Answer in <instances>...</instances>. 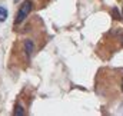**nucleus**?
<instances>
[{"label":"nucleus","mask_w":123,"mask_h":116,"mask_svg":"<svg viewBox=\"0 0 123 116\" xmlns=\"http://www.w3.org/2000/svg\"><path fill=\"white\" fill-rule=\"evenodd\" d=\"M31 9H33V3H31L30 0H25V1L22 3V6L19 7V10H17V14H16L14 23H16V25H20L26 17H29Z\"/></svg>","instance_id":"obj_1"},{"label":"nucleus","mask_w":123,"mask_h":116,"mask_svg":"<svg viewBox=\"0 0 123 116\" xmlns=\"http://www.w3.org/2000/svg\"><path fill=\"white\" fill-rule=\"evenodd\" d=\"M33 50H34V43H33V40L27 39L25 42V52H26V56L27 58H30L31 55H33Z\"/></svg>","instance_id":"obj_2"},{"label":"nucleus","mask_w":123,"mask_h":116,"mask_svg":"<svg viewBox=\"0 0 123 116\" xmlns=\"http://www.w3.org/2000/svg\"><path fill=\"white\" fill-rule=\"evenodd\" d=\"M7 16H9L7 10H6L3 6H0V22H4V20L7 19Z\"/></svg>","instance_id":"obj_3"},{"label":"nucleus","mask_w":123,"mask_h":116,"mask_svg":"<svg viewBox=\"0 0 123 116\" xmlns=\"http://www.w3.org/2000/svg\"><path fill=\"white\" fill-rule=\"evenodd\" d=\"M13 115H19V116H22V115H25V110H23V108L20 106V105H16V108H14V112H13Z\"/></svg>","instance_id":"obj_4"},{"label":"nucleus","mask_w":123,"mask_h":116,"mask_svg":"<svg viewBox=\"0 0 123 116\" xmlns=\"http://www.w3.org/2000/svg\"><path fill=\"white\" fill-rule=\"evenodd\" d=\"M113 14H115V19H117V20L120 19V14L117 13V9H113Z\"/></svg>","instance_id":"obj_5"},{"label":"nucleus","mask_w":123,"mask_h":116,"mask_svg":"<svg viewBox=\"0 0 123 116\" xmlns=\"http://www.w3.org/2000/svg\"><path fill=\"white\" fill-rule=\"evenodd\" d=\"M119 113H122V115H123V103L119 106Z\"/></svg>","instance_id":"obj_6"},{"label":"nucleus","mask_w":123,"mask_h":116,"mask_svg":"<svg viewBox=\"0 0 123 116\" xmlns=\"http://www.w3.org/2000/svg\"><path fill=\"white\" fill-rule=\"evenodd\" d=\"M122 92H123V80H122Z\"/></svg>","instance_id":"obj_7"},{"label":"nucleus","mask_w":123,"mask_h":116,"mask_svg":"<svg viewBox=\"0 0 123 116\" xmlns=\"http://www.w3.org/2000/svg\"><path fill=\"white\" fill-rule=\"evenodd\" d=\"M17 1H20V0H14V3H17Z\"/></svg>","instance_id":"obj_8"},{"label":"nucleus","mask_w":123,"mask_h":116,"mask_svg":"<svg viewBox=\"0 0 123 116\" xmlns=\"http://www.w3.org/2000/svg\"><path fill=\"white\" fill-rule=\"evenodd\" d=\"M122 19H123V16H122Z\"/></svg>","instance_id":"obj_9"}]
</instances>
